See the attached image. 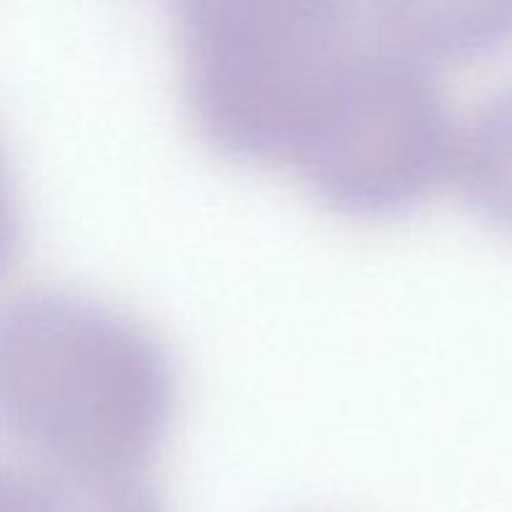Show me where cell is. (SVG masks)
<instances>
[{"instance_id":"3957f363","label":"cell","mask_w":512,"mask_h":512,"mask_svg":"<svg viewBox=\"0 0 512 512\" xmlns=\"http://www.w3.org/2000/svg\"><path fill=\"white\" fill-rule=\"evenodd\" d=\"M453 138L428 65L368 30L363 53L290 168L335 208L383 213L433 185L453 160Z\"/></svg>"},{"instance_id":"6da1fadb","label":"cell","mask_w":512,"mask_h":512,"mask_svg":"<svg viewBox=\"0 0 512 512\" xmlns=\"http://www.w3.org/2000/svg\"><path fill=\"white\" fill-rule=\"evenodd\" d=\"M175 370L133 313L68 285L0 300V430L53 470L145 468Z\"/></svg>"},{"instance_id":"7a4b0ae2","label":"cell","mask_w":512,"mask_h":512,"mask_svg":"<svg viewBox=\"0 0 512 512\" xmlns=\"http://www.w3.org/2000/svg\"><path fill=\"white\" fill-rule=\"evenodd\" d=\"M183 93L200 133L250 160L298 158L368 43L333 0H185Z\"/></svg>"},{"instance_id":"277c9868","label":"cell","mask_w":512,"mask_h":512,"mask_svg":"<svg viewBox=\"0 0 512 512\" xmlns=\"http://www.w3.org/2000/svg\"><path fill=\"white\" fill-rule=\"evenodd\" d=\"M48 512H165L145 468H40Z\"/></svg>"},{"instance_id":"5b68a950","label":"cell","mask_w":512,"mask_h":512,"mask_svg":"<svg viewBox=\"0 0 512 512\" xmlns=\"http://www.w3.org/2000/svg\"><path fill=\"white\" fill-rule=\"evenodd\" d=\"M20 225H23V215H20L18 188H15L8 155L0 145V270L13 260L20 243Z\"/></svg>"}]
</instances>
